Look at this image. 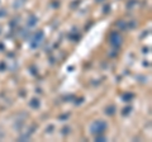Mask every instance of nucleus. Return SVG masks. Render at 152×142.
<instances>
[{"mask_svg":"<svg viewBox=\"0 0 152 142\" xmlns=\"http://www.w3.org/2000/svg\"><path fill=\"white\" fill-rule=\"evenodd\" d=\"M106 123L104 121H102V119H98V121H95V122H93L90 124V132L93 135H95V136H98V135H103L104 133V131L106 129Z\"/></svg>","mask_w":152,"mask_h":142,"instance_id":"obj_1","label":"nucleus"},{"mask_svg":"<svg viewBox=\"0 0 152 142\" xmlns=\"http://www.w3.org/2000/svg\"><path fill=\"white\" fill-rule=\"evenodd\" d=\"M43 38H44V33L42 32V30H38V32L36 33L34 36H33V39H32V42H30V46H32V48L38 47L39 43L43 41Z\"/></svg>","mask_w":152,"mask_h":142,"instance_id":"obj_2","label":"nucleus"},{"mask_svg":"<svg viewBox=\"0 0 152 142\" xmlns=\"http://www.w3.org/2000/svg\"><path fill=\"white\" fill-rule=\"evenodd\" d=\"M110 43L112 45L114 46V47H119V45H120V36L118 34V33H113V34H112V37H110Z\"/></svg>","mask_w":152,"mask_h":142,"instance_id":"obj_3","label":"nucleus"},{"mask_svg":"<svg viewBox=\"0 0 152 142\" xmlns=\"http://www.w3.org/2000/svg\"><path fill=\"white\" fill-rule=\"evenodd\" d=\"M30 105H32L33 108H38L39 107V100L38 99H32V101H30Z\"/></svg>","mask_w":152,"mask_h":142,"instance_id":"obj_4","label":"nucleus"},{"mask_svg":"<svg viewBox=\"0 0 152 142\" xmlns=\"http://www.w3.org/2000/svg\"><path fill=\"white\" fill-rule=\"evenodd\" d=\"M105 113H106V114H109V116H113V114H114V107L108 108V109L105 110Z\"/></svg>","mask_w":152,"mask_h":142,"instance_id":"obj_5","label":"nucleus"},{"mask_svg":"<svg viewBox=\"0 0 152 142\" xmlns=\"http://www.w3.org/2000/svg\"><path fill=\"white\" fill-rule=\"evenodd\" d=\"M98 1H102V0H98Z\"/></svg>","mask_w":152,"mask_h":142,"instance_id":"obj_6","label":"nucleus"}]
</instances>
